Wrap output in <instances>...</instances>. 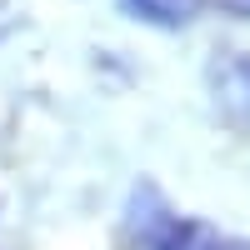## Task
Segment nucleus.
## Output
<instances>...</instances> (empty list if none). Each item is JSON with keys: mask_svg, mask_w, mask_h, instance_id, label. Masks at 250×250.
<instances>
[{"mask_svg": "<svg viewBox=\"0 0 250 250\" xmlns=\"http://www.w3.org/2000/svg\"><path fill=\"white\" fill-rule=\"evenodd\" d=\"M175 220V210L165 205V195H160V185L155 180H140L135 190H130V235L150 250L155 240H160V230Z\"/></svg>", "mask_w": 250, "mask_h": 250, "instance_id": "nucleus-1", "label": "nucleus"}, {"mask_svg": "<svg viewBox=\"0 0 250 250\" xmlns=\"http://www.w3.org/2000/svg\"><path fill=\"white\" fill-rule=\"evenodd\" d=\"M120 10L130 20H145L155 30H180L205 10V0H120Z\"/></svg>", "mask_w": 250, "mask_h": 250, "instance_id": "nucleus-2", "label": "nucleus"}, {"mask_svg": "<svg viewBox=\"0 0 250 250\" xmlns=\"http://www.w3.org/2000/svg\"><path fill=\"white\" fill-rule=\"evenodd\" d=\"M215 100L230 120H250V55H235L225 70H215Z\"/></svg>", "mask_w": 250, "mask_h": 250, "instance_id": "nucleus-3", "label": "nucleus"}, {"mask_svg": "<svg viewBox=\"0 0 250 250\" xmlns=\"http://www.w3.org/2000/svg\"><path fill=\"white\" fill-rule=\"evenodd\" d=\"M150 250H200V225H195V220H180V215H175V220L160 230V240H155Z\"/></svg>", "mask_w": 250, "mask_h": 250, "instance_id": "nucleus-4", "label": "nucleus"}, {"mask_svg": "<svg viewBox=\"0 0 250 250\" xmlns=\"http://www.w3.org/2000/svg\"><path fill=\"white\" fill-rule=\"evenodd\" d=\"M215 5L225 15H235V20H250V0H215Z\"/></svg>", "mask_w": 250, "mask_h": 250, "instance_id": "nucleus-5", "label": "nucleus"}, {"mask_svg": "<svg viewBox=\"0 0 250 250\" xmlns=\"http://www.w3.org/2000/svg\"><path fill=\"white\" fill-rule=\"evenodd\" d=\"M200 250H250V240H205Z\"/></svg>", "mask_w": 250, "mask_h": 250, "instance_id": "nucleus-6", "label": "nucleus"}]
</instances>
